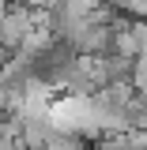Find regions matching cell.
<instances>
[{
  "label": "cell",
  "instance_id": "cell-1",
  "mask_svg": "<svg viewBox=\"0 0 147 150\" xmlns=\"http://www.w3.org/2000/svg\"><path fill=\"white\" fill-rule=\"evenodd\" d=\"M42 23H45V15H42V11H30V8H23V4H11V8H4V23H0L4 56H15L19 49H23V41L34 34Z\"/></svg>",
  "mask_w": 147,
  "mask_h": 150
}]
</instances>
